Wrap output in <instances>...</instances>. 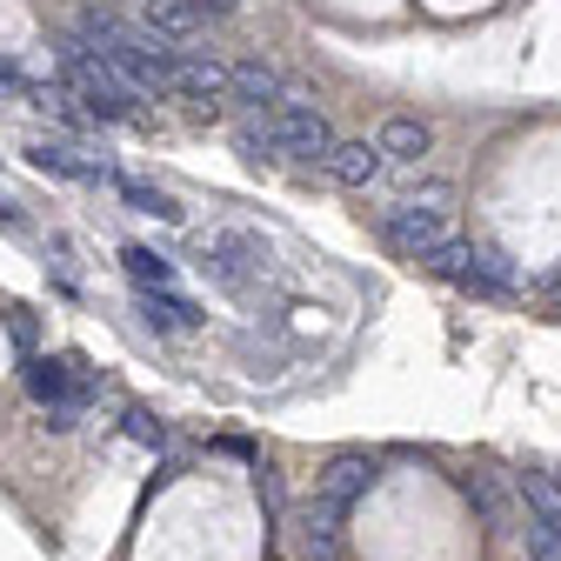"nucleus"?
Segmentation results:
<instances>
[{
    "mask_svg": "<svg viewBox=\"0 0 561 561\" xmlns=\"http://www.w3.org/2000/svg\"><path fill=\"white\" fill-rule=\"evenodd\" d=\"M267 148L295 154V161H328V154H334V134H328L321 107H274V121H267Z\"/></svg>",
    "mask_w": 561,
    "mask_h": 561,
    "instance_id": "1",
    "label": "nucleus"
},
{
    "mask_svg": "<svg viewBox=\"0 0 561 561\" xmlns=\"http://www.w3.org/2000/svg\"><path fill=\"white\" fill-rule=\"evenodd\" d=\"M381 234L408 254V261H428L442 241H448V221H442V207H421V201H401L381 215Z\"/></svg>",
    "mask_w": 561,
    "mask_h": 561,
    "instance_id": "2",
    "label": "nucleus"
},
{
    "mask_svg": "<svg viewBox=\"0 0 561 561\" xmlns=\"http://www.w3.org/2000/svg\"><path fill=\"white\" fill-rule=\"evenodd\" d=\"M67 67H75V88H81V101L94 107V114H107V121H121L127 114V81L114 75V67L94 54V47H75V54H67Z\"/></svg>",
    "mask_w": 561,
    "mask_h": 561,
    "instance_id": "3",
    "label": "nucleus"
},
{
    "mask_svg": "<svg viewBox=\"0 0 561 561\" xmlns=\"http://www.w3.org/2000/svg\"><path fill=\"white\" fill-rule=\"evenodd\" d=\"M228 88H234V67L207 60V54H181L174 60V81H168V94H181V101H221Z\"/></svg>",
    "mask_w": 561,
    "mask_h": 561,
    "instance_id": "4",
    "label": "nucleus"
},
{
    "mask_svg": "<svg viewBox=\"0 0 561 561\" xmlns=\"http://www.w3.org/2000/svg\"><path fill=\"white\" fill-rule=\"evenodd\" d=\"M381 161H388L381 140H334V154H328L321 168H328L341 187H368V181L381 174Z\"/></svg>",
    "mask_w": 561,
    "mask_h": 561,
    "instance_id": "5",
    "label": "nucleus"
},
{
    "mask_svg": "<svg viewBox=\"0 0 561 561\" xmlns=\"http://www.w3.org/2000/svg\"><path fill=\"white\" fill-rule=\"evenodd\" d=\"M375 481H381V474H375V461H368V455H341V461H328V474H321V502L347 508V502H362Z\"/></svg>",
    "mask_w": 561,
    "mask_h": 561,
    "instance_id": "6",
    "label": "nucleus"
},
{
    "mask_svg": "<svg viewBox=\"0 0 561 561\" xmlns=\"http://www.w3.org/2000/svg\"><path fill=\"white\" fill-rule=\"evenodd\" d=\"M228 94L248 101V107H280V101H288V81H280L267 60H234V88Z\"/></svg>",
    "mask_w": 561,
    "mask_h": 561,
    "instance_id": "7",
    "label": "nucleus"
},
{
    "mask_svg": "<svg viewBox=\"0 0 561 561\" xmlns=\"http://www.w3.org/2000/svg\"><path fill=\"white\" fill-rule=\"evenodd\" d=\"M254 261H261V248H254L248 234H221L215 248H207V274L228 280V288H241V280L254 274Z\"/></svg>",
    "mask_w": 561,
    "mask_h": 561,
    "instance_id": "8",
    "label": "nucleus"
},
{
    "mask_svg": "<svg viewBox=\"0 0 561 561\" xmlns=\"http://www.w3.org/2000/svg\"><path fill=\"white\" fill-rule=\"evenodd\" d=\"M428 148H435V127L414 121V114H394V121L381 127V154H388V161H421Z\"/></svg>",
    "mask_w": 561,
    "mask_h": 561,
    "instance_id": "9",
    "label": "nucleus"
},
{
    "mask_svg": "<svg viewBox=\"0 0 561 561\" xmlns=\"http://www.w3.org/2000/svg\"><path fill=\"white\" fill-rule=\"evenodd\" d=\"M27 154H34V168H41V174H67V181H114L101 161H81L75 148H60V140H34Z\"/></svg>",
    "mask_w": 561,
    "mask_h": 561,
    "instance_id": "10",
    "label": "nucleus"
},
{
    "mask_svg": "<svg viewBox=\"0 0 561 561\" xmlns=\"http://www.w3.org/2000/svg\"><path fill=\"white\" fill-rule=\"evenodd\" d=\"M301 548H308V561H341V508H334V502H314V508H308Z\"/></svg>",
    "mask_w": 561,
    "mask_h": 561,
    "instance_id": "11",
    "label": "nucleus"
},
{
    "mask_svg": "<svg viewBox=\"0 0 561 561\" xmlns=\"http://www.w3.org/2000/svg\"><path fill=\"white\" fill-rule=\"evenodd\" d=\"M194 27H201V8H194V0H148V34L187 41Z\"/></svg>",
    "mask_w": 561,
    "mask_h": 561,
    "instance_id": "12",
    "label": "nucleus"
},
{
    "mask_svg": "<svg viewBox=\"0 0 561 561\" xmlns=\"http://www.w3.org/2000/svg\"><path fill=\"white\" fill-rule=\"evenodd\" d=\"M121 267H127V274H134L148 295H168V280H174L168 254H154V248H121Z\"/></svg>",
    "mask_w": 561,
    "mask_h": 561,
    "instance_id": "13",
    "label": "nucleus"
},
{
    "mask_svg": "<svg viewBox=\"0 0 561 561\" xmlns=\"http://www.w3.org/2000/svg\"><path fill=\"white\" fill-rule=\"evenodd\" d=\"M114 187H121V201L134 207V215H161V221H181V207H174L161 187H148V181H127V174H114Z\"/></svg>",
    "mask_w": 561,
    "mask_h": 561,
    "instance_id": "14",
    "label": "nucleus"
},
{
    "mask_svg": "<svg viewBox=\"0 0 561 561\" xmlns=\"http://www.w3.org/2000/svg\"><path fill=\"white\" fill-rule=\"evenodd\" d=\"M474 254H481V248H468V241H442V248L428 254V267L448 274V280H468V274H474Z\"/></svg>",
    "mask_w": 561,
    "mask_h": 561,
    "instance_id": "15",
    "label": "nucleus"
},
{
    "mask_svg": "<svg viewBox=\"0 0 561 561\" xmlns=\"http://www.w3.org/2000/svg\"><path fill=\"white\" fill-rule=\"evenodd\" d=\"M522 541H528V561H561V528H554V522L528 515V522H522Z\"/></svg>",
    "mask_w": 561,
    "mask_h": 561,
    "instance_id": "16",
    "label": "nucleus"
},
{
    "mask_svg": "<svg viewBox=\"0 0 561 561\" xmlns=\"http://www.w3.org/2000/svg\"><path fill=\"white\" fill-rule=\"evenodd\" d=\"M140 314H148L154 328H187V321H194V308H187L181 295H148V301H140Z\"/></svg>",
    "mask_w": 561,
    "mask_h": 561,
    "instance_id": "17",
    "label": "nucleus"
},
{
    "mask_svg": "<svg viewBox=\"0 0 561 561\" xmlns=\"http://www.w3.org/2000/svg\"><path fill=\"white\" fill-rule=\"evenodd\" d=\"M127 435H134V442H154V448H161V421H154L148 408H134V414H127Z\"/></svg>",
    "mask_w": 561,
    "mask_h": 561,
    "instance_id": "18",
    "label": "nucleus"
},
{
    "mask_svg": "<svg viewBox=\"0 0 561 561\" xmlns=\"http://www.w3.org/2000/svg\"><path fill=\"white\" fill-rule=\"evenodd\" d=\"M194 8H201V14H207V8H215V14H228V8H234V0H194Z\"/></svg>",
    "mask_w": 561,
    "mask_h": 561,
    "instance_id": "19",
    "label": "nucleus"
},
{
    "mask_svg": "<svg viewBox=\"0 0 561 561\" xmlns=\"http://www.w3.org/2000/svg\"><path fill=\"white\" fill-rule=\"evenodd\" d=\"M0 81H21V75H14V67H8V60H0Z\"/></svg>",
    "mask_w": 561,
    "mask_h": 561,
    "instance_id": "20",
    "label": "nucleus"
},
{
    "mask_svg": "<svg viewBox=\"0 0 561 561\" xmlns=\"http://www.w3.org/2000/svg\"><path fill=\"white\" fill-rule=\"evenodd\" d=\"M0 221H14V207H8V201H0Z\"/></svg>",
    "mask_w": 561,
    "mask_h": 561,
    "instance_id": "21",
    "label": "nucleus"
}]
</instances>
